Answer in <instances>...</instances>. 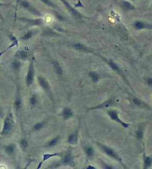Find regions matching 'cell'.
Masks as SVG:
<instances>
[{
  "instance_id": "1",
  "label": "cell",
  "mask_w": 152,
  "mask_h": 169,
  "mask_svg": "<svg viewBox=\"0 0 152 169\" xmlns=\"http://www.w3.org/2000/svg\"><path fill=\"white\" fill-rule=\"evenodd\" d=\"M96 144L97 146L100 148L101 150H102L104 154H106L107 157H109L110 158H111V159L117 161L120 165H122L124 168H126L125 165L124 164L123 161H122V157H120L119 154L117 153V152L113 149V148H111V147L107 146V145L102 144V143H99V142H96Z\"/></svg>"
},
{
  "instance_id": "2",
  "label": "cell",
  "mask_w": 152,
  "mask_h": 169,
  "mask_svg": "<svg viewBox=\"0 0 152 169\" xmlns=\"http://www.w3.org/2000/svg\"><path fill=\"white\" fill-rule=\"evenodd\" d=\"M14 126V119L12 113L9 112L8 115L5 117L4 123H3V127L0 134L2 135H8L12 132Z\"/></svg>"
},
{
  "instance_id": "3",
  "label": "cell",
  "mask_w": 152,
  "mask_h": 169,
  "mask_svg": "<svg viewBox=\"0 0 152 169\" xmlns=\"http://www.w3.org/2000/svg\"><path fill=\"white\" fill-rule=\"evenodd\" d=\"M99 56L101 57V58H102V60H103L104 62H106V63L107 64V65L109 66V67H111V68L112 69L113 71H114L115 72H116L117 73V74L119 75V76L121 77H122V79H123L124 82H125L126 83L130 85L129 82H128V81L127 80V79H126L125 75L124 74V72H123V71H122V70L120 68L119 66L117 65V64L116 63V62H114V61H113V59H107V58H104V57H102V56Z\"/></svg>"
},
{
  "instance_id": "4",
  "label": "cell",
  "mask_w": 152,
  "mask_h": 169,
  "mask_svg": "<svg viewBox=\"0 0 152 169\" xmlns=\"http://www.w3.org/2000/svg\"><path fill=\"white\" fill-rule=\"evenodd\" d=\"M19 5L22 8L27 10L33 15L38 16V17H42L41 12L37 8H36L32 3L29 2L28 0H19Z\"/></svg>"
},
{
  "instance_id": "5",
  "label": "cell",
  "mask_w": 152,
  "mask_h": 169,
  "mask_svg": "<svg viewBox=\"0 0 152 169\" xmlns=\"http://www.w3.org/2000/svg\"><path fill=\"white\" fill-rule=\"evenodd\" d=\"M34 75H35V68H34V63L33 59L30 61L28 67V72H27L26 76H25V84L27 87H30L33 84L34 80Z\"/></svg>"
},
{
  "instance_id": "6",
  "label": "cell",
  "mask_w": 152,
  "mask_h": 169,
  "mask_svg": "<svg viewBox=\"0 0 152 169\" xmlns=\"http://www.w3.org/2000/svg\"><path fill=\"white\" fill-rule=\"evenodd\" d=\"M18 20L25 23V24L30 25V26H41V25H44V20L42 17H38L36 18V19H31V18L21 16V17L18 18Z\"/></svg>"
},
{
  "instance_id": "7",
  "label": "cell",
  "mask_w": 152,
  "mask_h": 169,
  "mask_svg": "<svg viewBox=\"0 0 152 169\" xmlns=\"http://www.w3.org/2000/svg\"><path fill=\"white\" fill-rule=\"evenodd\" d=\"M107 115L111 120L115 121V122L118 123V124L121 125L122 127L128 128L130 126L129 124H127V123H125L124 121H123L120 118L119 116V112L116 111V110H113V109L108 110Z\"/></svg>"
},
{
  "instance_id": "8",
  "label": "cell",
  "mask_w": 152,
  "mask_h": 169,
  "mask_svg": "<svg viewBox=\"0 0 152 169\" xmlns=\"http://www.w3.org/2000/svg\"><path fill=\"white\" fill-rule=\"evenodd\" d=\"M60 1L63 3L64 6L67 8L68 11L72 14V16H74L76 19H81V18H83V15H81L80 13L78 11L76 10V8H74V7H72V5L69 4V2L67 1V0H60Z\"/></svg>"
},
{
  "instance_id": "9",
  "label": "cell",
  "mask_w": 152,
  "mask_h": 169,
  "mask_svg": "<svg viewBox=\"0 0 152 169\" xmlns=\"http://www.w3.org/2000/svg\"><path fill=\"white\" fill-rule=\"evenodd\" d=\"M37 82H38V84H39V85L43 89V91H44L46 94H48L49 96L52 97V91H51L50 84H49L48 81L46 80L43 76H38Z\"/></svg>"
},
{
  "instance_id": "10",
  "label": "cell",
  "mask_w": 152,
  "mask_h": 169,
  "mask_svg": "<svg viewBox=\"0 0 152 169\" xmlns=\"http://www.w3.org/2000/svg\"><path fill=\"white\" fill-rule=\"evenodd\" d=\"M62 165H69V166H74L75 162H74V157H73L72 152L70 150H68L65 155L62 158L61 160Z\"/></svg>"
},
{
  "instance_id": "11",
  "label": "cell",
  "mask_w": 152,
  "mask_h": 169,
  "mask_svg": "<svg viewBox=\"0 0 152 169\" xmlns=\"http://www.w3.org/2000/svg\"><path fill=\"white\" fill-rule=\"evenodd\" d=\"M72 47L73 49H76V50L80 51V52H83L86 53H92V54L96 55V53H95V52L92 49H90L89 47L83 44V43H80V42L73 43V44L72 45Z\"/></svg>"
},
{
  "instance_id": "12",
  "label": "cell",
  "mask_w": 152,
  "mask_h": 169,
  "mask_svg": "<svg viewBox=\"0 0 152 169\" xmlns=\"http://www.w3.org/2000/svg\"><path fill=\"white\" fill-rule=\"evenodd\" d=\"M133 27L136 30H142V29H152V24L145 23V22L137 20L133 23Z\"/></svg>"
},
{
  "instance_id": "13",
  "label": "cell",
  "mask_w": 152,
  "mask_h": 169,
  "mask_svg": "<svg viewBox=\"0 0 152 169\" xmlns=\"http://www.w3.org/2000/svg\"><path fill=\"white\" fill-rule=\"evenodd\" d=\"M114 104V100L113 99H109V100L104 101L102 103H101L99 105H97L96 106H93V107H91L88 109L89 111L90 110H96V109H107V108L111 107V106H113Z\"/></svg>"
},
{
  "instance_id": "14",
  "label": "cell",
  "mask_w": 152,
  "mask_h": 169,
  "mask_svg": "<svg viewBox=\"0 0 152 169\" xmlns=\"http://www.w3.org/2000/svg\"><path fill=\"white\" fill-rule=\"evenodd\" d=\"M78 134H79V128L75 130L73 133L69 134L68 139H67V142L69 143V144L75 145L78 143Z\"/></svg>"
},
{
  "instance_id": "15",
  "label": "cell",
  "mask_w": 152,
  "mask_h": 169,
  "mask_svg": "<svg viewBox=\"0 0 152 169\" xmlns=\"http://www.w3.org/2000/svg\"><path fill=\"white\" fill-rule=\"evenodd\" d=\"M55 157H61V155H60V153H45V154H43V159H42V161L40 162L39 164H38L37 168V169L41 168L42 165H43V164L46 161L49 160V159H51V158Z\"/></svg>"
},
{
  "instance_id": "16",
  "label": "cell",
  "mask_w": 152,
  "mask_h": 169,
  "mask_svg": "<svg viewBox=\"0 0 152 169\" xmlns=\"http://www.w3.org/2000/svg\"><path fill=\"white\" fill-rule=\"evenodd\" d=\"M120 6L122 10L124 11H133L136 9L134 5L132 3L128 1H126V0H122L121 2Z\"/></svg>"
},
{
  "instance_id": "17",
  "label": "cell",
  "mask_w": 152,
  "mask_h": 169,
  "mask_svg": "<svg viewBox=\"0 0 152 169\" xmlns=\"http://www.w3.org/2000/svg\"><path fill=\"white\" fill-rule=\"evenodd\" d=\"M29 58V53L28 51L22 49V50H18L15 54V58L22 61H26Z\"/></svg>"
},
{
  "instance_id": "18",
  "label": "cell",
  "mask_w": 152,
  "mask_h": 169,
  "mask_svg": "<svg viewBox=\"0 0 152 169\" xmlns=\"http://www.w3.org/2000/svg\"><path fill=\"white\" fill-rule=\"evenodd\" d=\"M62 117H63V118L64 120H68V119L71 118V117H73V115H74V113H73L72 110L70 109V108L69 107H65L63 109V111H62Z\"/></svg>"
},
{
  "instance_id": "19",
  "label": "cell",
  "mask_w": 152,
  "mask_h": 169,
  "mask_svg": "<svg viewBox=\"0 0 152 169\" xmlns=\"http://www.w3.org/2000/svg\"><path fill=\"white\" fill-rule=\"evenodd\" d=\"M52 67H53V70H54V73H55L57 75H58V76H61V75H63V67H61V65H60L58 62H56V61L53 62Z\"/></svg>"
},
{
  "instance_id": "20",
  "label": "cell",
  "mask_w": 152,
  "mask_h": 169,
  "mask_svg": "<svg viewBox=\"0 0 152 169\" xmlns=\"http://www.w3.org/2000/svg\"><path fill=\"white\" fill-rule=\"evenodd\" d=\"M37 33L36 30H33V29H31V30H28V32H26L23 34L21 38H20V40H30L31 38H32L34 35H35Z\"/></svg>"
},
{
  "instance_id": "21",
  "label": "cell",
  "mask_w": 152,
  "mask_h": 169,
  "mask_svg": "<svg viewBox=\"0 0 152 169\" xmlns=\"http://www.w3.org/2000/svg\"><path fill=\"white\" fill-rule=\"evenodd\" d=\"M88 76L90 78V80H92V82H94V83H98L101 80L100 75L96 71H89L88 73Z\"/></svg>"
},
{
  "instance_id": "22",
  "label": "cell",
  "mask_w": 152,
  "mask_h": 169,
  "mask_svg": "<svg viewBox=\"0 0 152 169\" xmlns=\"http://www.w3.org/2000/svg\"><path fill=\"white\" fill-rule=\"evenodd\" d=\"M60 139V137L59 135L54 137L53 139H52L50 141H49L48 142L46 143V148H53V147H55L56 145H58V143H59Z\"/></svg>"
},
{
  "instance_id": "23",
  "label": "cell",
  "mask_w": 152,
  "mask_h": 169,
  "mask_svg": "<svg viewBox=\"0 0 152 169\" xmlns=\"http://www.w3.org/2000/svg\"><path fill=\"white\" fill-rule=\"evenodd\" d=\"M16 150V144H10L7 145L5 148V152L7 155L11 156L14 153Z\"/></svg>"
},
{
  "instance_id": "24",
  "label": "cell",
  "mask_w": 152,
  "mask_h": 169,
  "mask_svg": "<svg viewBox=\"0 0 152 169\" xmlns=\"http://www.w3.org/2000/svg\"><path fill=\"white\" fill-rule=\"evenodd\" d=\"M84 150L87 158H92L94 155V149L93 148V147L87 145V146L84 147Z\"/></svg>"
},
{
  "instance_id": "25",
  "label": "cell",
  "mask_w": 152,
  "mask_h": 169,
  "mask_svg": "<svg viewBox=\"0 0 152 169\" xmlns=\"http://www.w3.org/2000/svg\"><path fill=\"white\" fill-rule=\"evenodd\" d=\"M152 165V158L150 157L144 156L143 159V168L148 169L150 168Z\"/></svg>"
},
{
  "instance_id": "26",
  "label": "cell",
  "mask_w": 152,
  "mask_h": 169,
  "mask_svg": "<svg viewBox=\"0 0 152 169\" xmlns=\"http://www.w3.org/2000/svg\"><path fill=\"white\" fill-rule=\"evenodd\" d=\"M22 104H23V100H22L20 94H17V96L16 97L15 101H14V107H15L16 111L21 109Z\"/></svg>"
},
{
  "instance_id": "27",
  "label": "cell",
  "mask_w": 152,
  "mask_h": 169,
  "mask_svg": "<svg viewBox=\"0 0 152 169\" xmlns=\"http://www.w3.org/2000/svg\"><path fill=\"white\" fill-rule=\"evenodd\" d=\"M45 124H46L45 121H41V122L36 123V124L32 126V131L34 132L39 131V130H42L43 127H44Z\"/></svg>"
},
{
  "instance_id": "28",
  "label": "cell",
  "mask_w": 152,
  "mask_h": 169,
  "mask_svg": "<svg viewBox=\"0 0 152 169\" xmlns=\"http://www.w3.org/2000/svg\"><path fill=\"white\" fill-rule=\"evenodd\" d=\"M12 67L14 69V71L16 72H18L20 71V68H21V62H20V60L16 59L12 63Z\"/></svg>"
},
{
  "instance_id": "29",
  "label": "cell",
  "mask_w": 152,
  "mask_h": 169,
  "mask_svg": "<svg viewBox=\"0 0 152 169\" xmlns=\"http://www.w3.org/2000/svg\"><path fill=\"white\" fill-rule=\"evenodd\" d=\"M20 146L22 148V150H26L28 147V141H27L26 139H22L20 141Z\"/></svg>"
},
{
  "instance_id": "30",
  "label": "cell",
  "mask_w": 152,
  "mask_h": 169,
  "mask_svg": "<svg viewBox=\"0 0 152 169\" xmlns=\"http://www.w3.org/2000/svg\"><path fill=\"white\" fill-rule=\"evenodd\" d=\"M37 95L35 94H32V96H31L30 99H29V103H30V106H32V107H34V106H35L37 103Z\"/></svg>"
},
{
  "instance_id": "31",
  "label": "cell",
  "mask_w": 152,
  "mask_h": 169,
  "mask_svg": "<svg viewBox=\"0 0 152 169\" xmlns=\"http://www.w3.org/2000/svg\"><path fill=\"white\" fill-rule=\"evenodd\" d=\"M40 2H42L43 3V4L46 5L47 6L50 7V8L56 9L57 8V5L54 4V2L52 1V0H40Z\"/></svg>"
},
{
  "instance_id": "32",
  "label": "cell",
  "mask_w": 152,
  "mask_h": 169,
  "mask_svg": "<svg viewBox=\"0 0 152 169\" xmlns=\"http://www.w3.org/2000/svg\"><path fill=\"white\" fill-rule=\"evenodd\" d=\"M136 135H137V139H142V138H143L144 130H143V128L142 127V126H140V127H139V129L137 130Z\"/></svg>"
},
{
  "instance_id": "33",
  "label": "cell",
  "mask_w": 152,
  "mask_h": 169,
  "mask_svg": "<svg viewBox=\"0 0 152 169\" xmlns=\"http://www.w3.org/2000/svg\"><path fill=\"white\" fill-rule=\"evenodd\" d=\"M46 34H46V35L47 36H59V34H57L56 32H54V31L52 30V29H47V30H46L44 32Z\"/></svg>"
},
{
  "instance_id": "34",
  "label": "cell",
  "mask_w": 152,
  "mask_h": 169,
  "mask_svg": "<svg viewBox=\"0 0 152 169\" xmlns=\"http://www.w3.org/2000/svg\"><path fill=\"white\" fill-rule=\"evenodd\" d=\"M54 16H55V17L58 19V20H60V21H64L65 20V18L63 17V16L61 15V14H60L59 12H57V11H54Z\"/></svg>"
},
{
  "instance_id": "35",
  "label": "cell",
  "mask_w": 152,
  "mask_h": 169,
  "mask_svg": "<svg viewBox=\"0 0 152 169\" xmlns=\"http://www.w3.org/2000/svg\"><path fill=\"white\" fill-rule=\"evenodd\" d=\"M133 103L137 106H142L144 105V103L142 102V101H141L140 100H139V99H137V98H133Z\"/></svg>"
},
{
  "instance_id": "36",
  "label": "cell",
  "mask_w": 152,
  "mask_h": 169,
  "mask_svg": "<svg viewBox=\"0 0 152 169\" xmlns=\"http://www.w3.org/2000/svg\"><path fill=\"white\" fill-rule=\"evenodd\" d=\"M74 8H84V5L83 3L81 2V1L80 0H78V2L76 3V4H75L74 5Z\"/></svg>"
},
{
  "instance_id": "37",
  "label": "cell",
  "mask_w": 152,
  "mask_h": 169,
  "mask_svg": "<svg viewBox=\"0 0 152 169\" xmlns=\"http://www.w3.org/2000/svg\"><path fill=\"white\" fill-rule=\"evenodd\" d=\"M102 166H103V168H105V169H113V168H114L112 166V165L105 164V163H104V162H102Z\"/></svg>"
},
{
  "instance_id": "38",
  "label": "cell",
  "mask_w": 152,
  "mask_h": 169,
  "mask_svg": "<svg viewBox=\"0 0 152 169\" xmlns=\"http://www.w3.org/2000/svg\"><path fill=\"white\" fill-rule=\"evenodd\" d=\"M146 83H147L148 85L152 86V78H148L145 80Z\"/></svg>"
},
{
  "instance_id": "39",
  "label": "cell",
  "mask_w": 152,
  "mask_h": 169,
  "mask_svg": "<svg viewBox=\"0 0 152 169\" xmlns=\"http://www.w3.org/2000/svg\"><path fill=\"white\" fill-rule=\"evenodd\" d=\"M9 5H11V4H5V3L0 2V7H5V6H9Z\"/></svg>"
},
{
  "instance_id": "40",
  "label": "cell",
  "mask_w": 152,
  "mask_h": 169,
  "mask_svg": "<svg viewBox=\"0 0 152 169\" xmlns=\"http://www.w3.org/2000/svg\"><path fill=\"white\" fill-rule=\"evenodd\" d=\"M86 168H87V169H96V167H95V166H93V165H88V166H87Z\"/></svg>"
},
{
  "instance_id": "41",
  "label": "cell",
  "mask_w": 152,
  "mask_h": 169,
  "mask_svg": "<svg viewBox=\"0 0 152 169\" xmlns=\"http://www.w3.org/2000/svg\"><path fill=\"white\" fill-rule=\"evenodd\" d=\"M8 48H6L5 49V50H3V51H2V52H0V57H1L2 56L3 54H4V53L6 52V51H8Z\"/></svg>"
},
{
  "instance_id": "42",
  "label": "cell",
  "mask_w": 152,
  "mask_h": 169,
  "mask_svg": "<svg viewBox=\"0 0 152 169\" xmlns=\"http://www.w3.org/2000/svg\"><path fill=\"white\" fill-rule=\"evenodd\" d=\"M130 1H137V0H130Z\"/></svg>"
}]
</instances>
